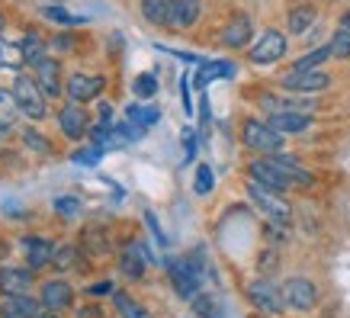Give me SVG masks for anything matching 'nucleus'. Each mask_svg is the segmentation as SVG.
Instances as JSON below:
<instances>
[{"label": "nucleus", "mask_w": 350, "mask_h": 318, "mask_svg": "<svg viewBox=\"0 0 350 318\" xmlns=\"http://www.w3.org/2000/svg\"><path fill=\"white\" fill-rule=\"evenodd\" d=\"M13 96H16V103H20V113L29 119H45V113H49V96L42 94V87L36 84V77H26V75H16V81H13Z\"/></svg>", "instance_id": "f257e3e1"}, {"label": "nucleus", "mask_w": 350, "mask_h": 318, "mask_svg": "<svg viewBox=\"0 0 350 318\" xmlns=\"http://www.w3.org/2000/svg\"><path fill=\"white\" fill-rule=\"evenodd\" d=\"M241 138L251 151H264V155H276L283 148V132H276L270 122H260V119H247L241 129Z\"/></svg>", "instance_id": "f03ea898"}, {"label": "nucleus", "mask_w": 350, "mask_h": 318, "mask_svg": "<svg viewBox=\"0 0 350 318\" xmlns=\"http://www.w3.org/2000/svg\"><path fill=\"white\" fill-rule=\"evenodd\" d=\"M247 196L257 202V209H264L276 225H289L293 222V209H289V202H283V196L276 190H267L260 183H247Z\"/></svg>", "instance_id": "7ed1b4c3"}, {"label": "nucleus", "mask_w": 350, "mask_h": 318, "mask_svg": "<svg viewBox=\"0 0 350 318\" xmlns=\"http://www.w3.org/2000/svg\"><path fill=\"white\" fill-rule=\"evenodd\" d=\"M247 299L257 312H267V315H280L286 308V299H283V289H276L270 280H251L247 283Z\"/></svg>", "instance_id": "20e7f679"}, {"label": "nucleus", "mask_w": 350, "mask_h": 318, "mask_svg": "<svg viewBox=\"0 0 350 318\" xmlns=\"http://www.w3.org/2000/svg\"><path fill=\"white\" fill-rule=\"evenodd\" d=\"M283 90H293V94H319V90H328L331 77L321 71V68H308V71H289L283 75Z\"/></svg>", "instance_id": "39448f33"}, {"label": "nucleus", "mask_w": 350, "mask_h": 318, "mask_svg": "<svg viewBox=\"0 0 350 318\" xmlns=\"http://www.w3.org/2000/svg\"><path fill=\"white\" fill-rule=\"evenodd\" d=\"M103 87H107V81L100 75L75 71V75L68 77V84H64V94H68L71 103H87V100H96V96L103 94Z\"/></svg>", "instance_id": "423d86ee"}, {"label": "nucleus", "mask_w": 350, "mask_h": 318, "mask_svg": "<svg viewBox=\"0 0 350 318\" xmlns=\"http://www.w3.org/2000/svg\"><path fill=\"white\" fill-rule=\"evenodd\" d=\"M283 299H286L289 308L308 312V308H315V302H319V289H315V283L306 280V276H293V280L283 283Z\"/></svg>", "instance_id": "0eeeda50"}, {"label": "nucleus", "mask_w": 350, "mask_h": 318, "mask_svg": "<svg viewBox=\"0 0 350 318\" xmlns=\"http://www.w3.org/2000/svg\"><path fill=\"white\" fill-rule=\"evenodd\" d=\"M283 55H286V36L276 29H267L254 42V49L247 52V58L254 64H273V62H280Z\"/></svg>", "instance_id": "6e6552de"}, {"label": "nucleus", "mask_w": 350, "mask_h": 318, "mask_svg": "<svg viewBox=\"0 0 350 318\" xmlns=\"http://www.w3.org/2000/svg\"><path fill=\"white\" fill-rule=\"evenodd\" d=\"M58 126H62V135L71 138V142H81V138L90 135V119L84 113V103H68L58 109Z\"/></svg>", "instance_id": "1a4fd4ad"}, {"label": "nucleus", "mask_w": 350, "mask_h": 318, "mask_svg": "<svg viewBox=\"0 0 350 318\" xmlns=\"http://www.w3.org/2000/svg\"><path fill=\"white\" fill-rule=\"evenodd\" d=\"M32 267H0V293L3 296H29L32 293Z\"/></svg>", "instance_id": "9d476101"}, {"label": "nucleus", "mask_w": 350, "mask_h": 318, "mask_svg": "<svg viewBox=\"0 0 350 318\" xmlns=\"http://www.w3.org/2000/svg\"><path fill=\"white\" fill-rule=\"evenodd\" d=\"M39 302L49 312H64V308L75 306V289L68 287L64 280H45L39 289Z\"/></svg>", "instance_id": "9b49d317"}, {"label": "nucleus", "mask_w": 350, "mask_h": 318, "mask_svg": "<svg viewBox=\"0 0 350 318\" xmlns=\"http://www.w3.org/2000/svg\"><path fill=\"white\" fill-rule=\"evenodd\" d=\"M247 177H251L254 183H260V187H267V190H276V193H286L289 187H293V183H289L267 158L264 161H251V164H247Z\"/></svg>", "instance_id": "f8f14e48"}, {"label": "nucleus", "mask_w": 350, "mask_h": 318, "mask_svg": "<svg viewBox=\"0 0 350 318\" xmlns=\"http://www.w3.org/2000/svg\"><path fill=\"white\" fill-rule=\"evenodd\" d=\"M32 71H36L32 77H36V84L42 87V94L49 96V100H58V94H62V64L45 55V58L36 64Z\"/></svg>", "instance_id": "ddd939ff"}, {"label": "nucleus", "mask_w": 350, "mask_h": 318, "mask_svg": "<svg viewBox=\"0 0 350 318\" xmlns=\"http://www.w3.org/2000/svg\"><path fill=\"white\" fill-rule=\"evenodd\" d=\"M23 257L32 270H42V267L52 264L55 257V244L49 238H39V235H26L23 238Z\"/></svg>", "instance_id": "4468645a"}, {"label": "nucleus", "mask_w": 350, "mask_h": 318, "mask_svg": "<svg viewBox=\"0 0 350 318\" xmlns=\"http://www.w3.org/2000/svg\"><path fill=\"white\" fill-rule=\"evenodd\" d=\"M148 261H154V257L148 254V248H145V244H138V241H132V244H126V248H122V254H119V270H122L126 276H132V280H142Z\"/></svg>", "instance_id": "2eb2a0df"}, {"label": "nucleus", "mask_w": 350, "mask_h": 318, "mask_svg": "<svg viewBox=\"0 0 350 318\" xmlns=\"http://www.w3.org/2000/svg\"><path fill=\"white\" fill-rule=\"evenodd\" d=\"M200 20V0H167V29H190Z\"/></svg>", "instance_id": "dca6fc26"}, {"label": "nucleus", "mask_w": 350, "mask_h": 318, "mask_svg": "<svg viewBox=\"0 0 350 318\" xmlns=\"http://www.w3.org/2000/svg\"><path fill=\"white\" fill-rule=\"evenodd\" d=\"M42 315V302H36L29 296H3L0 306V318H39Z\"/></svg>", "instance_id": "f3484780"}, {"label": "nucleus", "mask_w": 350, "mask_h": 318, "mask_svg": "<svg viewBox=\"0 0 350 318\" xmlns=\"http://www.w3.org/2000/svg\"><path fill=\"white\" fill-rule=\"evenodd\" d=\"M267 161H270V164H273V168L280 170V174H283V177H286L293 187H312V183H315V177H312L306 168H299L296 161L283 158V155H270Z\"/></svg>", "instance_id": "a211bd4d"}, {"label": "nucleus", "mask_w": 350, "mask_h": 318, "mask_svg": "<svg viewBox=\"0 0 350 318\" xmlns=\"http://www.w3.org/2000/svg\"><path fill=\"white\" fill-rule=\"evenodd\" d=\"M276 132H283V135H299V132H306L312 126V116L308 113H273V116L267 119Z\"/></svg>", "instance_id": "6ab92c4d"}, {"label": "nucleus", "mask_w": 350, "mask_h": 318, "mask_svg": "<svg viewBox=\"0 0 350 318\" xmlns=\"http://www.w3.org/2000/svg\"><path fill=\"white\" fill-rule=\"evenodd\" d=\"M251 32H254V26H251L247 16H234L222 29V42L228 45V49H244V45L251 42Z\"/></svg>", "instance_id": "aec40b11"}, {"label": "nucleus", "mask_w": 350, "mask_h": 318, "mask_svg": "<svg viewBox=\"0 0 350 318\" xmlns=\"http://www.w3.org/2000/svg\"><path fill=\"white\" fill-rule=\"evenodd\" d=\"M260 106H264L267 113L273 116V113H308V109H315L312 100H280V96H260Z\"/></svg>", "instance_id": "412c9836"}, {"label": "nucleus", "mask_w": 350, "mask_h": 318, "mask_svg": "<svg viewBox=\"0 0 350 318\" xmlns=\"http://www.w3.org/2000/svg\"><path fill=\"white\" fill-rule=\"evenodd\" d=\"M315 20H319L315 7H308V3L293 7V10H289V32H293V36H302V32L312 29V23H315Z\"/></svg>", "instance_id": "4be33fe9"}, {"label": "nucleus", "mask_w": 350, "mask_h": 318, "mask_svg": "<svg viewBox=\"0 0 350 318\" xmlns=\"http://www.w3.org/2000/svg\"><path fill=\"white\" fill-rule=\"evenodd\" d=\"M219 77H234V64L232 62H206L196 75V87H206L209 81H219Z\"/></svg>", "instance_id": "5701e85b"}, {"label": "nucleus", "mask_w": 350, "mask_h": 318, "mask_svg": "<svg viewBox=\"0 0 350 318\" xmlns=\"http://www.w3.org/2000/svg\"><path fill=\"white\" fill-rule=\"evenodd\" d=\"M20 49H23V55H26V64H36L45 58V42H42V36L39 32H26L23 36V42H20Z\"/></svg>", "instance_id": "b1692460"}, {"label": "nucleus", "mask_w": 350, "mask_h": 318, "mask_svg": "<svg viewBox=\"0 0 350 318\" xmlns=\"http://www.w3.org/2000/svg\"><path fill=\"white\" fill-rule=\"evenodd\" d=\"M126 116H129V122L148 129V126H154V122L161 119V109H158V106H138V103H132L126 109Z\"/></svg>", "instance_id": "393cba45"}, {"label": "nucleus", "mask_w": 350, "mask_h": 318, "mask_svg": "<svg viewBox=\"0 0 350 318\" xmlns=\"http://www.w3.org/2000/svg\"><path fill=\"white\" fill-rule=\"evenodd\" d=\"M81 264V251H77V244H62V248H55V257H52V267L55 270H71V267Z\"/></svg>", "instance_id": "a878e982"}, {"label": "nucleus", "mask_w": 350, "mask_h": 318, "mask_svg": "<svg viewBox=\"0 0 350 318\" xmlns=\"http://www.w3.org/2000/svg\"><path fill=\"white\" fill-rule=\"evenodd\" d=\"M142 16L151 26H167V0H142Z\"/></svg>", "instance_id": "bb28decb"}, {"label": "nucleus", "mask_w": 350, "mask_h": 318, "mask_svg": "<svg viewBox=\"0 0 350 318\" xmlns=\"http://www.w3.org/2000/svg\"><path fill=\"white\" fill-rule=\"evenodd\" d=\"M0 64H3V68H20V64H26V55H23L20 45L0 39Z\"/></svg>", "instance_id": "cd10ccee"}, {"label": "nucleus", "mask_w": 350, "mask_h": 318, "mask_svg": "<svg viewBox=\"0 0 350 318\" xmlns=\"http://www.w3.org/2000/svg\"><path fill=\"white\" fill-rule=\"evenodd\" d=\"M113 302H116V308H119V315L122 318H148V312L138 306L135 299H129L126 293H113Z\"/></svg>", "instance_id": "c85d7f7f"}, {"label": "nucleus", "mask_w": 350, "mask_h": 318, "mask_svg": "<svg viewBox=\"0 0 350 318\" xmlns=\"http://www.w3.org/2000/svg\"><path fill=\"white\" fill-rule=\"evenodd\" d=\"M331 58V49L325 45V49H315V52H308V55H302L296 64H293V71H308V68H321V64Z\"/></svg>", "instance_id": "c756f323"}, {"label": "nucleus", "mask_w": 350, "mask_h": 318, "mask_svg": "<svg viewBox=\"0 0 350 318\" xmlns=\"http://www.w3.org/2000/svg\"><path fill=\"white\" fill-rule=\"evenodd\" d=\"M42 16L45 20H52V23H58V26H68V29L84 23V16H75V13L62 10V7H42Z\"/></svg>", "instance_id": "7c9ffc66"}, {"label": "nucleus", "mask_w": 350, "mask_h": 318, "mask_svg": "<svg viewBox=\"0 0 350 318\" xmlns=\"http://www.w3.org/2000/svg\"><path fill=\"white\" fill-rule=\"evenodd\" d=\"M328 49H331V58H350V29L340 26V29L331 36Z\"/></svg>", "instance_id": "2f4dec72"}, {"label": "nucleus", "mask_w": 350, "mask_h": 318, "mask_svg": "<svg viewBox=\"0 0 350 318\" xmlns=\"http://www.w3.org/2000/svg\"><path fill=\"white\" fill-rule=\"evenodd\" d=\"M16 113H20V103H16L13 90H0V122H10L13 126Z\"/></svg>", "instance_id": "473e14b6"}, {"label": "nucleus", "mask_w": 350, "mask_h": 318, "mask_svg": "<svg viewBox=\"0 0 350 318\" xmlns=\"http://www.w3.org/2000/svg\"><path fill=\"white\" fill-rule=\"evenodd\" d=\"M215 187V177H213V168L209 164H200L196 168V181H193V190L200 193V196H206V193Z\"/></svg>", "instance_id": "72a5a7b5"}, {"label": "nucleus", "mask_w": 350, "mask_h": 318, "mask_svg": "<svg viewBox=\"0 0 350 318\" xmlns=\"http://www.w3.org/2000/svg\"><path fill=\"white\" fill-rule=\"evenodd\" d=\"M23 142H26V148H29V151H39V155H49V151H52L49 138L39 135L36 129H26V132H23Z\"/></svg>", "instance_id": "f704fd0d"}, {"label": "nucleus", "mask_w": 350, "mask_h": 318, "mask_svg": "<svg viewBox=\"0 0 350 318\" xmlns=\"http://www.w3.org/2000/svg\"><path fill=\"white\" fill-rule=\"evenodd\" d=\"M100 158H103V148H100V145H87V148H81V151H75V155H71V161H75V164H87V168H94Z\"/></svg>", "instance_id": "c9c22d12"}, {"label": "nucleus", "mask_w": 350, "mask_h": 318, "mask_svg": "<svg viewBox=\"0 0 350 318\" xmlns=\"http://www.w3.org/2000/svg\"><path fill=\"white\" fill-rule=\"evenodd\" d=\"M135 94L142 96V100H151V96L158 94V77H154V75H142L135 81Z\"/></svg>", "instance_id": "e433bc0d"}, {"label": "nucleus", "mask_w": 350, "mask_h": 318, "mask_svg": "<svg viewBox=\"0 0 350 318\" xmlns=\"http://www.w3.org/2000/svg\"><path fill=\"white\" fill-rule=\"evenodd\" d=\"M52 206H55V212H58V215H64V219H71V215H77V212H81V202H77L75 196H58Z\"/></svg>", "instance_id": "4c0bfd02"}, {"label": "nucleus", "mask_w": 350, "mask_h": 318, "mask_svg": "<svg viewBox=\"0 0 350 318\" xmlns=\"http://www.w3.org/2000/svg\"><path fill=\"white\" fill-rule=\"evenodd\" d=\"M75 45H77V39L71 36V32H58L52 39V49L55 52H75Z\"/></svg>", "instance_id": "58836bf2"}, {"label": "nucleus", "mask_w": 350, "mask_h": 318, "mask_svg": "<svg viewBox=\"0 0 350 318\" xmlns=\"http://www.w3.org/2000/svg\"><path fill=\"white\" fill-rule=\"evenodd\" d=\"M193 312L202 318H215V308H213V299L209 296H193Z\"/></svg>", "instance_id": "ea45409f"}, {"label": "nucleus", "mask_w": 350, "mask_h": 318, "mask_svg": "<svg viewBox=\"0 0 350 318\" xmlns=\"http://www.w3.org/2000/svg\"><path fill=\"white\" fill-rule=\"evenodd\" d=\"M196 158V135H193V129L183 132V161H193Z\"/></svg>", "instance_id": "a19ab883"}, {"label": "nucleus", "mask_w": 350, "mask_h": 318, "mask_svg": "<svg viewBox=\"0 0 350 318\" xmlns=\"http://www.w3.org/2000/svg\"><path fill=\"white\" fill-rule=\"evenodd\" d=\"M145 222H148L151 235H154V238H158V244H167V238H164V232H161V225H158V219H154V212H145Z\"/></svg>", "instance_id": "79ce46f5"}, {"label": "nucleus", "mask_w": 350, "mask_h": 318, "mask_svg": "<svg viewBox=\"0 0 350 318\" xmlns=\"http://www.w3.org/2000/svg\"><path fill=\"white\" fill-rule=\"evenodd\" d=\"M84 241H90V248H94V254H107V241H103V238H100V235H96L94 228L87 232Z\"/></svg>", "instance_id": "37998d69"}, {"label": "nucleus", "mask_w": 350, "mask_h": 318, "mask_svg": "<svg viewBox=\"0 0 350 318\" xmlns=\"http://www.w3.org/2000/svg\"><path fill=\"white\" fill-rule=\"evenodd\" d=\"M180 96H183V113H187V116H193V100H190V81H187V77H183V81H180Z\"/></svg>", "instance_id": "c03bdc74"}, {"label": "nucleus", "mask_w": 350, "mask_h": 318, "mask_svg": "<svg viewBox=\"0 0 350 318\" xmlns=\"http://www.w3.org/2000/svg\"><path fill=\"white\" fill-rule=\"evenodd\" d=\"M77 318H107L100 306H81L77 308Z\"/></svg>", "instance_id": "a18cd8bd"}, {"label": "nucleus", "mask_w": 350, "mask_h": 318, "mask_svg": "<svg viewBox=\"0 0 350 318\" xmlns=\"http://www.w3.org/2000/svg\"><path fill=\"white\" fill-rule=\"evenodd\" d=\"M87 293H90V296H107V293H113V283H109V280L107 283H96V287H90Z\"/></svg>", "instance_id": "49530a36"}, {"label": "nucleus", "mask_w": 350, "mask_h": 318, "mask_svg": "<svg viewBox=\"0 0 350 318\" xmlns=\"http://www.w3.org/2000/svg\"><path fill=\"white\" fill-rule=\"evenodd\" d=\"M109 119H113V106L100 103V122H109Z\"/></svg>", "instance_id": "de8ad7c7"}, {"label": "nucleus", "mask_w": 350, "mask_h": 318, "mask_svg": "<svg viewBox=\"0 0 350 318\" xmlns=\"http://www.w3.org/2000/svg\"><path fill=\"white\" fill-rule=\"evenodd\" d=\"M13 135V126L10 122H0V138H10Z\"/></svg>", "instance_id": "09e8293b"}, {"label": "nucleus", "mask_w": 350, "mask_h": 318, "mask_svg": "<svg viewBox=\"0 0 350 318\" xmlns=\"http://www.w3.org/2000/svg\"><path fill=\"white\" fill-rule=\"evenodd\" d=\"M340 26H344V29H350V10L344 13V16H340Z\"/></svg>", "instance_id": "8fccbe9b"}, {"label": "nucleus", "mask_w": 350, "mask_h": 318, "mask_svg": "<svg viewBox=\"0 0 350 318\" xmlns=\"http://www.w3.org/2000/svg\"><path fill=\"white\" fill-rule=\"evenodd\" d=\"M39 318H62V312H45V315H39Z\"/></svg>", "instance_id": "3c124183"}, {"label": "nucleus", "mask_w": 350, "mask_h": 318, "mask_svg": "<svg viewBox=\"0 0 350 318\" xmlns=\"http://www.w3.org/2000/svg\"><path fill=\"white\" fill-rule=\"evenodd\" d=\"M3 29H7V20H3V13H0V36H3Z\"/></svg>", "instance_id": "603ef678"}]
</instances>
